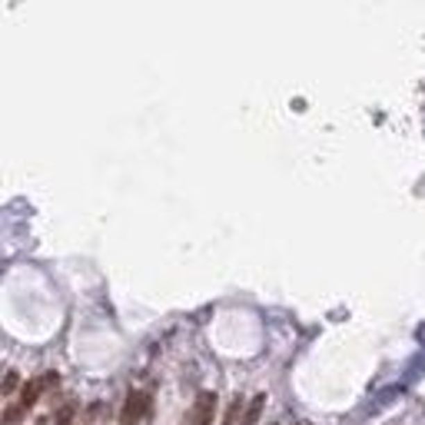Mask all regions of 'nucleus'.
I'll return each instance as SVG.
<instances>
[{
    "label": "nucleus",
    "instance_id": "4",
    "mask_svg": "<svg viewBox=\"0 0 425 425\" xmlns=\"http://www.w3.org/2000/svg\"><path fill=\"white\" fill-rule=\"evenodd\" d=\"M243 422V399H233L226 409V419H223V425H240Z\"/></svg>",
    "mask_w": 425,
    "mask_h": 425
},
{
    "label": "nucleus",
    "instance_id": "6",
    "mask_svg": "<svg viewBox=\"0 0 425 425\" xmlns=\"http://www.w3.org/2000/svg\"><path fill=\"white\" fill-rule=\"evenodd\" d=\"M20 415H24V409H20V406H10V409L0 415V425H14L17 419H20Z\"/></svg>",
    "mask_w": 425,
    "mask_h": 425
},
{
    "label": "nucleus",
    "instance_id": "3",
    "mask_svg": "<svg viewBox=\"0 0 425 425\" xmlns=\"http://www.w3.org/2000/svg\"><path fill=\"white\" fill-rule=\"evenodd\" d=\"M50 385H57V376H53V372H50V376H40V379H33V382H27V385H24V395H20V402H17V406L27 412L33 402L40 399V392H44V389H50Z\"/></svg>",
    "mask_w": 425,
    "mask_h": 425
},
{
    "label": "nucleus",
    "instance_id": "1",
    "mask_svg": "<svg viewBox=\"0 0 425 425\" xmlns=\"http://www.w3.org/2000/svg\"><path fill=\"white\" fill-rule=\"evenodd\" d=\"M147 412H150V395L133 389V392L126 395V402H123L120 425H140L143 419H147Z\"/></svg>",
    "mask_w": 425,
    "mask_h": 425
},
{
    "label": "nucleus",
    "instance_id": "5",
    "mask_svg": "<svg viewBox=\"0 0 425 425\" xmlns=\"http://www.w3.org/2000/svg\"><path fill=\"white\" fill-rule=\"evenodd\" d=\"M262 402H266V395H256V399H253V406L243 412V422H240V425H256L259 412H262Z\"/></svg>",
    "mask_w": 425,
    "mask_h": 425
},
{
    "label": "nucleus",
    "instance_id": "7",
    "mask_svg": "<svg viewBox=\"0 0 425 425\" xmlns=\"http://www.w3.org/2000/svg\"><path fill=\"white\" fill-rule=\"evenodd\" d=\"M70 419H74V402H67V406H63V412L57 415V425H70Z\"/></svg>",
    "mask_w": 425,
    "mask_h": 425
},
{
    "label": "nucleus",
    "instance_id": "8",
    "mask_svg": "<svg viewBox=\"0 0 425 425\" xmlns=\"http://www.w3.org/2000/svg\"><path fill=\"white\" fill-rule=\"evenodd\" d=\"M17 382H20V379H17L14 372H10V376H7V379L0 382V392H14V389H17Z\"/></svg>",
    "mask_w": 425,
    "mask_h": 425
},
{
    "label": "nucleus",
    "instance_id": "2",
    "mask_svg": "<svg viewBox=\"0 0 425 425\" xmlns=\"http://www.w3.org/2000/svg\"><path fill=\"white\" fill-rule=\"evenodd\" d=\"M212 412H216V395L212 392H199L190 412V425H212Z\"/></svg>",
    "mask_w": 425,
    "mask_h": 425
}]
</instances>
